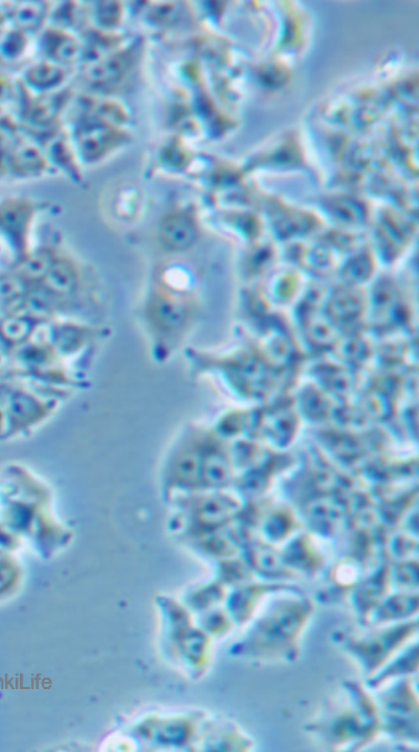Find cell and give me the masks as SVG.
<instances>
[{"instance_id":"1","label":"cell","mask_w":419,"mask_h":752,"mask_svg":"<svg viewBox=\"0 0 419 752\" xmlns=\"http://www.w3.org/2000/svg\"><path fill=\"white\" fill-rule=\"evenodd\" d=\"M194 228L188 219L176 216L165 222L162 237L165 245L175 250L187 247L194 239Z\"/></svg>"},{"instance_id":"2","label":"cell","mask_w":419,"mask_h":752,"mask_svg":"<svg viewBox=\"0 0 419 752\" xmlns=\"http://www.w3.org/2000/svg\"><path fill=\"white\" fill-rule=\"evenodd\" d=\"M46 283L50 291L57 294H68L74 290L76 277L71 266L66 263L50 265L46 273Z\"/></svg>"},{"instance_id":"3","label":"cell","mask_w":419,"mask_h":752,"mask_svg":"<svg viewBox=\"0 0 419 752\" xmlns=\"http://www.w3.org/2000/svg\"><path fill=\"white\" fill-rule=\"evenodd\" d=\"M156 311L157 320L164 325L173 327L179 320V309L174 304L168 302L158 303Z\"/></svg>"},{"instance_id":"4","label":"cell","mask_w":419,"mask_h":752,"mask_svg":"<svg viewBox=\"0 0 419 752\" xmlns=\"http://www.w3.org/2000/svg\"><path fill=\"white\" fill-rule=\"evenodd\" d=\"M50 265H52V264L49 263V259L37 257L33 260V263L31 264L30 272L33 273V276L36 278L44 277L46 276Z\"/></svg>"}]
</instances>
